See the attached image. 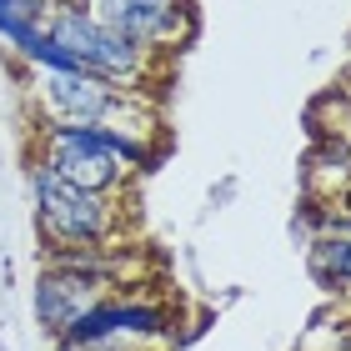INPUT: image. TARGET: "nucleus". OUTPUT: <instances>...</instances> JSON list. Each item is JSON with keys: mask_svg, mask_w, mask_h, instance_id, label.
<instances>
[{"mask_svg": "<svg viewBox=\"0 0 351 351\" xmlns=\"http://www.w3.org/2000/svg\"><path fill=\"white\" fill-rule=\"evenodd\" d=\"M146 161L151 156L131 131H110V125H45L40 166L81 191H95V196H110L125 181V166H146Z\"/></svg>", "mask_w": 351, "mask_h": 351, "instance_id": "f257e3e1", "label": "nucleus"}, {"mask_svg": "<svg viewBox=\"0 0 351 351\" xmlns=\"http://www.w3.org/2000/svg\"><path fill=\"white\" fill-rule=\"evenodd\" d=\"M45 36H51L81 71L106 75V81H116V86H125V90H136L131 81L146 75V60H151V51H141V45H131L125 36L106 30V25L81 5V0L51 5V15H45Z\"/></svg>", "mask_w": 351, "mask_h": 351, "instance_id": "f03ea898", "label": "nucleus"}, {"mask_svg": "<svg viewBox=\"0 0 351 351\" xmlns=\"http://www.w3.org/2000/svg\"><path fill=\"white\" fill-rule=\"evenodd\" d=\"M30 191H36V221H40L45 241H66V251L110 241V226H116L110 196L81 191V186L60 181V176L45 171V166L30 171Z\"/></svg>", "mask_w": 351, "mask_h": 351, "instance_id": "7ed1b4c3", "label": "nucleus"}, {"mask_svg": "<svg viewBox=\"0 0 351 351\" xmlns=\"http://www.w3.org/2000/svg\"><path fill=\"white\" fill-rule=\"evenodd\" d=\"M36 95L51 125H110V131H121V116L136 106V90L90 71H40Z\"/></svg>", "mask_w": 351, "mask_h": 351, "instance_id": "20e7f679", "label": "nucleus"}, {"mask_svg": "<svg viewBox=\"0 0 351 351\" xmlns=\"http://www.w3.org/2000/svg\"><path fill=\"white\" fill-rule=\"evenodd\" d=\"M81 5L141 51H171L196 30V15L186 0H81Z\"/></svg>", "mask_w": 351, "mask_h": 351, "instance_id": "39448f33", "label": "nucleus"}, {"mask_svg": "<svg viewBox=\"0 0 351 351\" xmlns=\"http://www.w3.org/2000/svg\"><path fill=\"white\" fill-rule=\"evenodd\" d=\"M161 337L166 331V311L161 306H146V301H95V306L75 322L66 337H60V346H106L116 337Z\"/></svg>", "mask_w": 351, "mask_h": 351, "instance_id": "423d86ee", "label": "nucleus"}, {"mask_svg": "<svg viewBox=\"0 0 351 351\" xmlns=\"http://www.w3.org/2000/svg\"><path fill=\"white\" fill-rule=\"evenodd\" d=\"M101 301V276L90 271H66V266H51L45 276L36 281V322L56 337L81 322V316Z\"/></svg>", "mask_w": 351, "mask_h": 351, "instance_id": "0eeeda50", "label": "nucleus"}, {"mask_svg": "<svg viewBox=\"0 0 351 351\" xmlns=\"http://www.w3.org/2000/svg\"><path fill=\"white\" fill-rule=\"evenodd\" d=\"M306 271L322 291H346L351 286V236H316L306 251Z\"/></svg>", "mask_w": 351, "mask_h": 351, "instance_id": "6e6552de", "label": "nucleus"}, {"mask_svg": "<svg viewBox=\"0 0 351 351\" xmlns=\"http://www.w3.org/2000/svg\"><path fill=\"white\" fill-rule=\"evenodd\" d=\"M45 15H51L45 0H0V40H10L21 51L30 36L45 30Z\"/></svg>", "mask_w": 351, "mask_h": 351, "instance_id": "1a4fd4ad", "label": "nucleus"}]
</instances>
